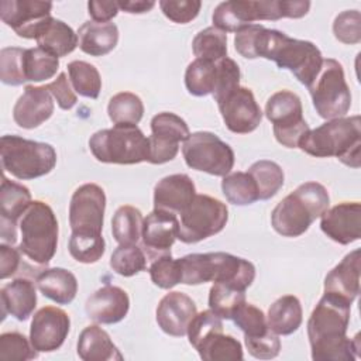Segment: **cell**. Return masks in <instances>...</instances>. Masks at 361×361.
Segmentation results:
<instances>
[{
	"label": "cell",
	"instance_id": "obj_41",
	"mask_svg": "<svg viewBox=\"0 0 361 361\" xmlns=\"http://www.w3.org/2000/svg\"><path fill=\"white\" fill-rule=\"evenodd\" d=\"M216 62L196 58L188 65L185 72V86L190 94L200 97L213 93L216 82Z\"/></svg>",
	"mask_w": 361,
	"mask_h": 361
},
{
	"label": "cell",
	"instance_id": "obj_33",
	"mask_svg": "<svg viewBox=\"0 0 361 361\" xmlns=\"http://www.w3.org/2000/svg\"><path fill=\"white\" fill-rule=\"evenodd\" d=\"M195 350L204 361H240L244 357L241 343L223 330L212 333Z\"/></svg>",
	"mask_w": 361,
	"mask_h": 361
},
{
	"label": "cell",
	"instance_id": "obj_32",
	"mask_svg": "<svg viewBox=\"0 0 361 361\" xmlns=\"http://www.w3.org/2000/svg\"><path fill=\"white\" fill-rule=\"evenodd\" d=\"M303 320L300 300L293 295L278 298L268 309V327L278 336H289L295 333Z\"/></svg>",
	"mask_w": 361,
	"mask_h": 361
},
{
	"label": "cell",
	"instance_id": "obj_49",
	"mask_svg": "<svg viewBox=\"0 0 361 361\" xmlns=\"http://www.w3.org/2000/svg\"><path fill=\"white\" fill-rule=\"evenodd\" d=\"M149 276L152 283L161 289H171L180 283L182 271L179 258L175 259L171 254H166L154 259L149 267Z\"/></svg>",
	"mask_w": 361,
	"mask_h": 361
},
{
	"label": "cell",
	"instance_id": "obj_54",
	"mask_svg": "<svg viewBox=\"0 0 361 361\" xmlns=\"http://www.w3.org/2000/svg\"><path fill=\"white\" fill-rule=\"evenodd\" d=\"M45 87L54 96V99L56 100L58 106L62 110L72 109L76 104V102H78L76 93H75L71 82L68 80V76H66L65 72H61L56 76V79L49 82V83H47Z\"/></svg>",
	"mask_w": 361,
	"mask_h": 361
},
{
	"label": "cell",
	"instance_id": "obj_57",
	"mask_svg": "<svg viewBox=\"0 0 361 361\" xmlns=\"http://www.w3.org/2000/svg\"><path fill=\"white\" fill-rule=\"evenodd\" d=\"M118 8L130 13V14H141L149 11L154 6L155 1L152 0H127V1H117Z\"/></svg>",
	"mask_w": 361,
	"mask_h": 361
},
{
	"label": "cell",
	"instance_id": "obj_8",
	"mask_svg": "<svg viewBox=\"0 0 361 361\" xmlns=\"http://www.w3.org/2000/svg\"><path fill=\"white\" fill-rule=\"evenodd\" d=\"M89 148L99 162L134 165L148 162L149 141L137 126L117 124L96 131L89 140Z\"/></svg>",
	"mask_w": 361,
	"mask_h": 361
},
{
	"label": "cell",
	"instance_id": "obj_55",
	"mask_svg": "<svg viewBox=\"0 0 361 361\" xmlns=\"http://www.w3.org/2000/svg\"><path fill=\"white\" fill-rule=\"evenodd\" d=\"M21 252L10 244H0V279L14 276L21 269Z\"/></svg>",
	"mask_w": 361,
	"mask_h": 361
},
{
	"label": "cell",
	"instance_id": "obj_36",
	"mask_svg": "<svg viewBox=\"0 0 361 361\" xmlns=\"http://www.w3.org/2000/svg\"><path fill=\"white\" fill-rule=\"evenodd\" d=\"M107 114L114 126H137L144 116V104L135 93L120 92L110 99Z\"/></svg>",
	"mask_w": 361,
	"mask_h": 361
},
{
	"label": "cell",
	"instance_id": "obj_38",
	"mask_svg": "<svg viewBox=\"0 0 361 361\" xmlns=\"http://www.w3.org/2000/svg\"><path fill=\"white\" fill-rule=\"evenodd\" d=\"M69 80L73 90L87 99H97L102 90V78L97 68L86 61L68 63Z\"/></svg>",
	"mask_w": 361,
	"mask_h": 361
},
{
	"label": "cell",
	"instance_id": "obj_37",
	"mask_svg": "<svg viewBox=\"0 0 361 361\" xmlns=\"http://www.w3.org/2000/svg\"><path fill=\"white\" fill-rule=\"evenodd\" d=\"M244 302L245 290L228 283L214 282L209 290V309L226 320H231L234 312Z\"/></svg>",
	"mask_w": 361,
	"mask_h": 361
},
{
	"label": "cell",
	"instance_id": "obj_19",
	"mask_svg": "<svg viewBox=\"0 0 361 361\" xmlns=\"http://www.w3.org/2000/svg\"><path fill=\"white\" fill-rule=\"evenodd\" d=\"M179 220L176 214L154 209L142 223V250L148 259L154 261L171 254V248L178 238Z\"/></svg>",
	"mask_w": 361,
	"mask_h": 361
},
{
	"label": "cell",
	"instance_id": "obj_52",
	"mask_svg": "<svg viewBox=\"0 0 361 361\" xmlns=\"http://www.w3.org/2000/svg\"><path fill=\"white\" fill-rule=\"evenodd\" d=\"M158 4L164 16L178 24L195 20L202 7L199 0H161Z\"/></svg>",
	"mask_w": 361,
	"mask_h": 361
},
{
	"label": "cell",
	"instance_id": "obj_23",
	"mask_svg": "<svg viewBox=\"0 0 361 361\" xmlns=\"http://www.w3.org/2000/svg\"><path fill=\"white\" fill-rule=\"evenodd\" d=\"M130 309L127 292L118 286L104 285L90 295L85 312L90 320L99 324H114L121 322Z\"/></svg>",
	"mask_w": 361,
	"mask_h": 361
},
{
	"label": "cell",
	"instance_id": "obj_6",
	"mask_svg": "<svg viewBox=\"0 0 361 361\" xmlns=\"http://www.w3.org/2000/svg\"><path fill=\"white\" fill-rule=\"evenodd\" d=\"M309 8L310 1L303 0H231L220 3L212 20L213 27L224 32H238L258 20L300 18Z\"/></svg>",
	"mask_w": 361,
	"mask_h": 361
},
{
	"label": "cell",
	"instance_id": "obj_28",
	"mask_svg": "<svg viewBox=\"0 0 361 361\" xmlns=\"http://www.w3.org/2000/svg\"><path fill=\"white\" fill-rule=\"evenodd\" d=\"M39 292L58 305H69L78 293L76 276L65 268H47L35 276Z\"/></svg>",
	"mask_w": 361,
	"mask_h": 361
},
{
	"label": "cell",
	"instance_id": "obj_46",
	"mask_svg": "<svg viewBox=\"0 0 361 361\" xmlns=\"http://www.w3.org/2000/svg\"><path fill=\"white\" fill-rule=\"evenodd\" d=\"M106 250L103 235H80L71 234L69 238V254L73 259L82 264L97 262Z\"/></svg>",
	"mask_w": 361,
	"mask_h": 361
},
{
	"label": "cell",
	"instance_id": "obj_21",
	"mask_svg": "<svg viewBox=\"0 0 361 361\" xmlns=\"http://www.w3.org/2000/svg\"><path fill=\"white\" fill-rule=\"evenodd\" d=\"M320 228L333 241L347 245L361 237L360 202H343L327 209L322 216Z\"/></svg>",
	"mask_w": 361,
	"mask_h": 361
},
{
	"label": "cell",
	"instance_id": "obj_30",
	"mask_svg": "<svg viewBox=\"0 0 361 361\" xmlns=\"http://www.w3.org/2000/svg\"><path fill=\"white\" fill-rule=\"evenodd\" d=\"M79 48L90 56H103L118 42V28L114 23L86 21L78 30Z\"/></svg>",
	"mask_w": 361,
	"mask_h": 361
},
{
	"label": "cell",
	"instance_id": "obj_14",
	"mask_svg": "<svg viewBox=\"0 0 361 361\" xmlns=\"http://www.w3.org/2000/svg\"><path fill=\"white\" fill-rule=\"evenodd\" d=\"M106 209L104 190L96 183L80 185L69 203V226L73 234L102 235Z\"/></svg>",
	"mask_w": 361,
	"mask_h": 361
},
{
	"label": "cell",
	"instance_id": "obj_1",
	"mask_svg": "<svg viewBox=\"0 0 361 361\" xmlns=\"http://www.w3.org/2000/svg\"><path fill=\"white\" fill-rule=\"evenodd\" d=\"M234 48L247 59L274 61L278 68L290 71L306 87L313 83L323 63L322 52L313 42L290 38L261 24H251L235 32Z\"/></svg>",
	"mask_w": 361,
	"mask_h": 361
},
{
	"label": "cell",
	"instance_id": "obj_25",
	"mask_svg": "<svg viewBox=\"0 0 361 361\" xmlns=\"http://www.w3.org/2000/svg\"><path fill=\"white\" fill-rule=\"evenodd\" d=\"M196 196V188L186 173L162 178L154 188V209L180 214Z\"/></svg>",
	"mask_w": 361,
	"mask_h": 361
},
{
	"label": "cell",
	"instance_id": "obj_4",
	"mask_svg": "<svg viewBox=\"0 0 361 361\" xmlns=\"http://www.w3.org/2000/svg\"><path fill=\"white\" fill-rule=\"evenodd\" d=\"M329 206L327 189L319 182H305L275 206L271 213V224L283 237H299Z\"/></svg>",
	"mask_w": 361,
	"mask_h": 361
},
{
	"label": "cell",
	"instance_id": "obj_24",
	"mask_svg": "<svg viewBox=\"0 0 361 361\" xmlns=\"http://www.w3.org/2000/svg\"><path fill=\"white\" fill-rule=\"evenodd\" d=\"M54 113L52 94L45 86H25L14 104L13 118L21 128H35L47 121Z\"/></svg>",
	"mask_w": 361,
	"mask_h": 361
},
{
	"label": "cell",
	"instance_id": "obj_43",
	"mask_svg": "<svg viewBox=\"0 0 361 361\" xmlns=\"http://www.w3.org/2000/svg\"><path fill=\"white\" fill-rule=\"evenodd\" d=\"M110 267L121 276H133L147 268V255L135 244H120L110 257Z\"/></svg>",
	"mask_w": 361,
	"mask_h": 361
},
{
	"label": "cell",
	"instance_id": "obj_27",
	"mask_svg": "<svg viewBox=\"0 0 361 361\" xmlns=\"http://www.w3.org/2000/svg\"><path fill=\"white\" fill-rule=\"evenodd\" d=\"M1 298V319L6 314L24 322L27 320L37 306V290L32 281L20 276L6 283L0 289Z\"/></svg>",
	"mask_w": 361,
	"mask_h": 361
},
{
	"label": "cell",
	"instance_id": "obj_50",
	"mask_svg": "<svg viewBox=\"0 0 361 361\" xmlns=\"http://www.w3.org/2000/svg\"><path fill=\"white\" fill-rule=\"evenodd\" d=\"M333 34L343 44H358L361 41V16L358 10L340 13L333 23Z\"/></svg>",
	"mask_w": 361,
	"mask_h": 361
},
{
	"label": "cell",
	"instance_id": "obj_34",
	"mask_svg": "<svg viewBox=\"0 0 361 361\" xmlns=\"http://www.w3.org/2000/svg\"><path fill=\"white\" fill-rule=\"evenodd\" d=\"M142 214L130 204L120 206L111 220V233L118 244H137L142 231Z\"/></svg>",
	"mask_w": 361,
	"mask_h": 361
},
{
	"label": "cell",
	"instance_id": "obj_11",
	"mask_svg": "<svg viewBox=\"0 0 361 361\" xmlns=\"http://www.w3.org/2000/svg\"><path fill=\"white\" fill-rule=\"evenodd\" d=\"M228 220L227 206L209 195H196L180 213L178 238L195 244L220 233Z\"/></svg>",
	"mask_w": 361,
	"mask_h": 361
},
{
	"label": "cell",
	"instance_id": "obj_42",
	"mask_svg": "<svg viewBox=\"0 0 361 361\" xmlns=\"http://www.w3.org/2000/svg\"><path fill=\"white\" fill-rule=\"evenodd\" d=\"M59 69V59L41 48H25L24 72L27 82L51 79Z\"/></svg>",
	"mask_w": 361,
	"mask_h": 361
},
{
	"label": "cell",
	"instance_id": "obj_45",
	"mask_svg": "<svg viewBox=\"0 0 361 361\" xmlns=\"http://www.w3.org/2000/svg\"><path fill=\"white\" fill-rule=\"evenodd\" d=\"M25 48L7 47L0 51V79L4 85L18 86L27 82L24 72Z\"/></svg>",
	"mask_w": 361,
	"mask_h": 361
},
{
	"label": "cell",
	"instance_id": "obj_5",
	"mask_svg": "<svg viewBox=\"0 0 361 361\" xmlns=\"http://www.w3.org/2000/svg\"><path fill=\"white\" fill-rule=\"evenodd\" d=\"M182 278L180 283L200 285L220 282L247 289L255 278V267L248 259L228 252L188 254L179 258Z\"/></svg>",
	"mask_w": 361,
	"mask_h": 361
},
{
	"label": "cell",
	"instance_id": "obj_17",
	"mask_svg": "<svg viewBox=\"0 0 361 361\" xmlns=\"http://www.w3.org/2000/svg\"><path fill=\"white\" fill-rule=\"evenodd\" d=\"M217 106L226 127L231 133L248 134L261 124V107L248 87H237Z\"/></svg>",
	"mask_w": 361,
	"mask_h": 361
},
{
	"label": "cell",
	"instance_id": "obj_16",
	"mask_svg": "<svg viewBox=\"0 0 361 361\" xmlns=\"http://www.w3.org/2000/svg\"><path fill=\"white\" fill-rule=\"evenodd\" d=\"M52 3L41 0H1L0 18L18 37L35 39L52 18Z\"/></svg>",
	"mask_w": 361,
	"mask_h": 361
},
{
	"label": "cell",
	"instance_id": "obj_29",
	"mask_svg": "<svg viewBox=\"0 0 361 361\" xmlns=\"http://www.w3.org/2000/svg\"><path fill=\"white\" fill-rule=\"evenodd\" d=\"M78 355L83 361H121L123 355L113 344L106 330L90 324L82 330L78 340Z\"/></svg>",
	"mask_w": 361,
	"mask_h": 361
},
{
	"label": "cell",
	"instance_id": "obj_20",
	"mask_svg": "<svg viewBox=\"0 0 361 361\" xmlns=\"http://www.w3.org/2000/svg\"><path fill=\"white\" fill-rule=\"evenodd\" d=\"M30 189L3 175L0 188V235L4 244H16L17 226L31 203Z\"/></svg>",
	"mask_w": 361,
	"mask_h": 361
},
{
	"label": "cell",
	"instance_id": "obj_12",
	"mask_svg": "<svg viewBox=\"0 0 361 361\" xmlns=\"http://www.w3.org/2000/svg\"><path fill=\"white\" fill-rule=\"evenodd\" d=\"M182 155L189 168L214 176H226L234 166L231 147L210 131L192 133L183 142Z\"/></svg>",
	"mask_w": 361,
	"mask_h": 361
},
{
	"label": "cell",
	"instance_id": "obj_53",
	"mask_svg": "<svg viewBox=\"0 0 361 361\" xmlns=\"http://www.w3.org/2000/svg\"><path fill=\"white\" fill-rule=\"evenodd\" d=\"M244 341L248 353L258 360L275 358L281 350V341L278 338V334H275L272 330L267 331L259 337L247 338Z\"/></svg>",
	"mask_w": 361,
	"mask_h": 361
},
{
	"label": "cell",
	"instance_id": "obj_48",
	"mask_svg": "<svg viewBox=\"0 0 361 361\" xmlns=\"http://www.w3.org/2000/svg\"><path fill=\"white\" fill-rule=\"evenodd\" d=\"M37 350L31 341L18 331H7L0 336V360L27 361L37 358Z\"/></svg>",
	"mask_w": 361,
	"mask_h": 361
},
{
	"label": "cell",
	"instance_id": "obj_18",
	"mask_svg": "<svg viewBox=\"0 0 361 361\" xmlns=\"http://www.w3.org/2000/svg\"><path fill=\"white\" fill-rule=\"evenodd\" d=\"M71 329L68 313L56 306L41 307L31 320L30 341L38 353H51L58 350Z\"/></svg>",
	"mask_w": 361,
	"mask_h": 361
},
{
	"label": "cell",
	"instance_id": "obj_51",
	"mask_svg": "<svg viewBox=\"0 0 361 361\" xmlns=\"http://www.w3.org/2000/svg\"><path fill=\"white\" fill-rule=\"evenodd\" d=\"M223 330V319L219 317L214 312L203 310L200 313H196V316L192 319L189 327H188V337L189 343L195 348L199 345L206 337H209L212 333Z\"/></svg>",
	"mask_w": 361,
	"mask_h": 361
},
{
	"label": "cell",
	"instance_id": "obj_26",
	"mask_svg": "<svg viewBox=\"0 0 361 361\" xmlns=\"http://www.w3.org/2000/svg\"><path fill=\"white\" fill-rule=\"evenodd\" d=\"M360 250L347 254L324 278V293L351 305L360 293Z\"/></svg>",
	"mask_w": 361,
	"mask_h": 361
},
{
	"label": "cell",
	"instance_id": "obj_7",
	"mask_svg": "<svg viewBox=\"0 0 361 361\" xmlns=\"http://www.w3.org/2000/svg\"><path fill=\"white\" fill-rule=\"evenodd\" d=\"M20 252L31 262L47 267L58 247V220L49 204L32 200L20 221Z\"/></svg>",
	"mask_w": 361,
	"mask_h": 361
},
{
	"label": "cell",
	"instance_id": "obj_10",
	"mask_svg": "<svg viewBox=\"0 0 361 361\" xmlns=\"http://www.w3.org/2000/svg\"><path fill=\"white\" fill-rule=\"evenodd\" d=\"M307 89L313 106L322 118H340L350 110L351 93L344 78L343 65L338 61L331 58L323 59L319 75Z\"/></svg>",
	"mask_w": 361,
	"mask_h": 361
},
{
	"label": "cell",
	"instance_id": "obj_31",
	"mask_svg": "<svg viewBox=\"0 0 361 361\" xmlns=\"http://www.w3.org/2000/svg\"><path fill=\"white\" fill-rule=\"evenodd\" d=\"M35 41L38 48L56 58L66 56L79 45L78 34L66 23L54 17L41 28Z\"/></svg>",
	"mask_w": 361,
	"mask_h": 361
},
{
	"label": "cell",
	"instance_id": "obj_40",
	"mask_svg": "<svg viewBox=\"0 0 361 361\" xmlns=\"http://www.w3.org/2000/svg\"><path fill=\"white\" fill-rule=\"evenodd\" d=\"M192 49L196 58L216 62L227 56V34L216 27H207L199 31L193 41Z\"/></svg>",
	"mask_w": 361,
	"mask_h": 361
},
{
	"label": "cell",
	"instance_id": "obj_22",
	"mask_svg": "<svg viewBox=\"0 0 361 361\" xmlns=\"http://www.w3.org/2000/svg\"><path fill=\"white\" fill-rule=\"evenodd\" d=\"M197 309L195 302L182 292L166 293L157 306V323L164 333L172 337H183Z\"/></svg>",
	"mask_w": 361,
	"mask_h": 361
},
{
	"label": "cell",
	"instance_id": "obj_9",
	"mask_svg": "<svg viewBox=\"0 0 361 361\" xmlns=\"http://www.w3.org/2000/svg\"><path fill=\"white\" fill-rule=\"evenodd\" d=\"M0 157L4 172L20 180L41 178L56 165V152L51 144L10 134L0 140Z\"/></svg>",
	"mask_w": 361,
	"mask_h": 361
},
{
	"label": "cell",
	"instance_id": "obj_44",
	"mask_svg": "<svg viewBox=\"0 0 361 361\" xmlns=\"http://www.w3.org/2000/svg\"><path fill=\"white\" fill-rule=\"evenodd\" d=\"M231 320L244 333V340L259 337L271 330L268 327L267 316L264 314V312L259 307L247 302H244L234 312Z\"/></svg>",
	"mask_w": 361,
	"mask_h": 361
},
{
	"label": "cell",
	"instance_id": "obj_47",
	"mask_svg": "<svg viewBox=\"0 0 361 361\" xmlns=\"http://www.w3.org/2000/svg\"><path fill=\"white\" fill-rule=\"evenodd\" d=\"M240 68L235 61L226 56L216 62V82L213 89V99L219 103L227 97L233 90L240 87Z\"/></svg>",
	"mask_w": 361,
	"mask_h": 361
},
{
	"label": "cell",
	"instance_id": "obj_56",
	"mask_svg": "<svg viewBox=\"0 0 361 361\" xmlns=\"http://www.w3.org/2000/svg\"><path fill=\"white\" fill-rule=\"evenodd\" d=\"M87 13L96 23H109L120 11L117 1H96L87 3Z\"/></svg>",
	"mask_w": 361,
	"mask_h": 361
},
{
	"label": "cell",
	"instance_id": "obj_2",
	"mask_svg": "<svg viewBox=\"0 0 361 361\" xmlns=\"http://www.w3.org/2000/svg\"><path fill=\"white\" fill-rule=\"evenodd\" d=\"M351 305L324 293L307 320V337L314 361H354L360 334L347 337Z\"/></svg>",
	"mask_w": 361,
	"mask_h": 361
},
{
	"label": "cell",
	"instance_id": "obj_3",
	"mask_svg": "<svg viewBox=\"0 0 361 361\" xmlns=\"http://www.w3.org/2000/svg\"><path fill=\"white\" fill-rule=\"evenodd\" d=\"M298 148L316 158L336 157L347 166L360 168L361 118L351 116L329 120L309 130L299 141Z\"/></svg>",
	"mask_w": 361,
	"mask_h": 361
},
{
	"label": "cell",
	"instance_id": "obj_13",
	"mask_svg": "<svg viewBox=\"0 0 361 361\" xmlns=\"http://www.w3.org/2000/svg\"><path fill=\"white\" fill-rule=\"evenodd\" d=\"M265 116L274 124L276 141L286 148H298L302 137L310 130L303 118L302 102L290 90L274 93L267 100Z\"/></svg>",
	"mask_w": 361,
	"mask_h": 361
},
{
	"label": "cell",
	"instance_id": "obj_39",
	"mask_svg": "<svg viewBox=\"0 0 361 361\" xmlns=\"http://www.w3.org/2000/svg\"><path fill=\"white\" fill-rule=\"evenodd\" d=\"M221 190L226 199L235 206H247L258 200L257 185L248 172H233L223 176Z\"/></svg>",
	"mask_w": 361,
	"mask_h": 361
},
{
	"label": "cell",
	"instance_id": "obj_35",
	"mask_svg": "<svg viewBox=\"0 0 361 361\" xmlns=\"http://www.w3.org/2000/svg\"><path fill=\"white\" fill-rule=\"evenodd\" d=\"M248 173L252 176L257 185L258 200H268L274 197L283 186V171L274 161H257L250 166Z\"/></svg>",
	"mask_w": 361,
	"mask_h": 361
},
{
	"label": "cell",
	"instance_id": "obj_15",
	"mask_svg": "<svg viewBox=\"0 0 361 361\" xmlns=\"http://www.w3.org/2000/svg\"><path fill=\"white\" fill-rule=\"evenodd\" d=\"M189 135L190 131L183 118L169 111L158 113L151 120L148 162L161 165L172 161L179 151V142H185Z\"/></svg>",
	"mask_w": 361,
	"mask_h": 361
}]
</instances>
